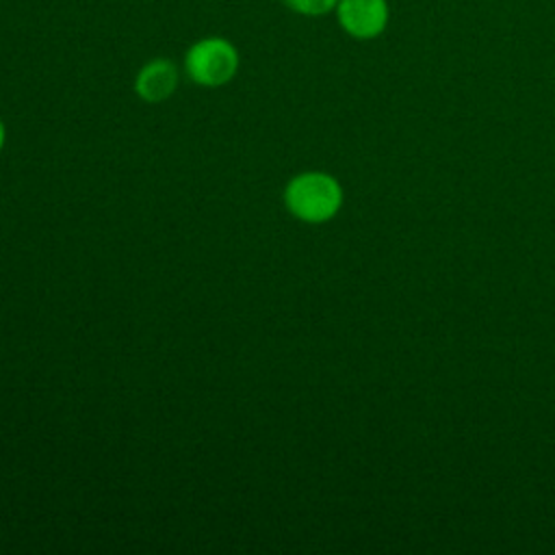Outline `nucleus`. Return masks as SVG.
I'll return each instance as SVG.
<instances>
[{
    "label": "nucleus",
    "instance_id": "obj_1",
    "mask_svg": "<svg viewBox=\"0 0 555 555\" xmlns=\"http://www.w3.org/2000/svg\"><path fill=\"white\" fill-rule=\"evenodd\" d=\"M286 208L301 221L321 223L332 219L343 202L340 184L319 171H308L295 176L284 191Z\"/></svg>",
    "mask_w": 555,
    "mask_h": 555
},
{
    "label": "nucleus",
    "instance_id": "obj_2",
    "mask_svg": "<svg viewBox=\"0 0 555 555\" xmlns=\"http://www.w3.org/2000/svg\"><path fill=\"white\" fill-rule=\"evenodd\" d=\"M189 78L202 87H221L230 82L238 69V52L223 37H204L195 41L184 56Z\"/></svg>",
    "mask_w": 555,
    "mask_h": 555
},
{
    "label": "nucleus",
    "instance_id": "obj_3",
    "mask_svg": "<svg viewBox=\"0 0 555 555\" xmlns=\"http://www.w3.org/2000/svg\"><path fill=\"white\" fill-rule=\"evenodd\" d=\"M334 11L340 28L362 41L379 37L390 20L388 0H338Z\"/></svg>",
    "mask_w": 555,
    "mask_h": 555
},
{
    "label": "nucleus",
    "instance_id": "obj_4",
    "mask_svg": "<svg viewBox=\"0 0 555 555\" xmlns=\"http://www.w3.org/2000/svg\"><path fill=\"white\" fill-rule=\"evenodd\" d=\"M178 87V67L169 59H154L145 63L134 80V91L145 102H163Z\"/></svg>",
    "mask_w": 555,
    "mask_h": 555
},
{
    "label": "nucleus",
    "instance_id": "obj_5",
    "mask_svg": "<svg viewBox=\"0 0 555 555\" xmlns=\"http://www.w3.org/2000/svg\"><path fill=\"white\" fill-rule=\"evenodd\" d=\"M293 13L317 17L336 9L338 0H282Z\"/></svg>",
    "mask_w": 555,
    "mask_h": 555
},
{
    "label": "nucleus",
    "instance_id": "obj_6",
    "mask_svg": "<svg viewBox=\"0 0 555 555\" xmlns=\"http://www.w3.org/2000/svg\"><path fill=\"white\" fill-rule=\"evenodd\" d=\"M2 145H4V126L0 121V150H2Z\"/></svg>",
    "mask_w": 555,
    "mask_h": 555
}]
</instances>
